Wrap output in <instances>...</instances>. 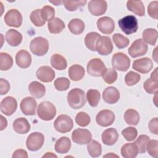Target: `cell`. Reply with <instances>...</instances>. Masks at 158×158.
I'll list each match as a JSON object with an SVG mask.
<instances>
[{
  "label": "cell",
  "mask_w": 158,
  "mask_h": 158,
  "mask_svg": "<svg viewBox=\"0 0 158 158\" xmlns=\"http://www.w3.org/2000/svg\"><path fill=\"white\" fill-rule=\"evenodd\" d=\"M4 22L7 26L19 28L22 23V15L17 9L8 10L4 17Z\"/></svg>",
  "instance_id": "cell-10"
},
{
  "label": "cell",
  "mask_w": 158,
  "mask_h": 158,
  "mask_svg": "<svg viewBox=\"0 0 158 158\" xmlns=\"http://www.w3.org/2000/svg\"><path fill=\"white\" fill-rule=\"evenodd\" d=\"M101 35L97 32H90L86 35L85 38V43L88 49L92 51L96 50V44Z\"/></svg>",
  "instance_id": "cell-35"
},
{
  "label": "cell",
  "mask_w": 158,
  "mask_h": 158,
  "mask_svg": "<svg viewBox=\"0 0 158 158\" xmlns=\"http://www.w3.org/2000/svg\"><path fill=\"white\" fill-rule=\"evenodd\" d=\"M42 157H57V156L52 152H46V154L43 155Z\"/></svg>",
  "instance_id": "cell-57"
},
{
  "label": "cell",
  "mask_w": 158,
  "mask_h": 158,
  "mask_svg": "<svg viewBox=\"0 0 158 158\" xmlns=\"http://www.w3.org/2000/svg\"><path fill=\"white\" fill-rule=\"evenodd\" d=\"M13 65V59L7 52L0 53V69L6 71L10 69Z\"/></svg>",
  "instance_id": "cell-36"
},
{
  "label": "cell",
  "mask_w": 158,
  "mask_h": 158,
  "mask_svg": "<svg viewBox=\"0 0 158 158\" xmlns=\"http://www.w3.org/2000/svg\"><path fill=\"white\" fill-rule=\"evenodd\" d=\"M144 89L149 94H153L157 91L158 81L151 78L147 79L143 84Z\"/></svg>",
  "instance_id": "cell-48"
},
{
  "label": "cell",
  "mask_w": 158,
  "mask_h": 158,
  "mask_svg": "<svg viewBox=\"0 0 158 158\" xmlns=\"http://www.w3.org/2000/svg\"><path fill=\"white\" fill-rule=\"evenodd\" d=\"M122 135L127 141H131L136 138L138 135V131L135 128L128 127L122 130Z\"/></svg>",
  "instance_id": "cell-49"
},
{
  "label": "cell",
  "mask_w": 158,
  "mask_h": 158,
  "mask_svg": "<svg viewBox=\"0 0 158 158\" xmlns=\"http://www.w3.org/2000/svg\"><path fill=\"white\" fill-rule=\"evenodd\" d=\"M37 114L40 118L43 120H51L56 114V109L55 106L51 102L44 101L38 105Z\"/></svg>",
  "instance_id": "cell-2"
},
{
  "label": "cell",
  "mask_w": 158,
  "mask_h": 158,
  "mask_svg": "<svg viewBox=\"0 0 158 158\" xmlns=\"http://www.w3.org/2000/svg\"><path fill=\"white\" fill-rule=\"evenodd\" d=\"M6 40L10 46H17L22 41V35L17 30L10 29L6 32Z\"/></svg>",
  "instance_id": "cell-24"
},
{
  "label": "cell",
  "mask_w": 158,
  "mask_h": 158,
  "mask_svg": "<svg viewBox=\"0 0 158 158\" xmlns=\"http://www.w3.org/2000/svg\"><path fill=\"white\" fill-rule=\"evenodd\" d=\"M13 129L19 134H25L30 130V125L28 121L23 117L18 118L13 122Z\"/></svg>",
  "instance_id": "cell-23"
},
{
  "label": "cell",
  "mask_w": 158,
  "mask_h": 158,
  "mask_svg": "<svg viewBox=\"0 0 158 158\" xmlns=\"http://www.w3.org/2000/svg\"><path fill=\"white\" fill-rule=\"evenodd\" d=\"M73 126V120L67 115H59L54 122V128L61 133H65L70 131Z\"/></svg>",
  "instance_id": "cell-5"
},
{
  "label": "cell",
  "mask_w": 158,
  "mask_h": 158,
  "mask_svg": "<svg viewBox=\"0 0 158 158\" xmlns=\"http://www.w3.org/2000/svg\"><path fill=\"white\" fill-rule=\"evenodd\" d=\"M1 131L3 130L4 128H6L7 125V122L6 118H4L2 115H1Z\"/></svg>",
  "instance_id": "cell-55"
},
{
  "label": "cell",
  "mask_w": 158,
  "mask_h": 158,
  "mask_svg": "<svg viewBox=\"0 0 158 158\" xmlns=\"http://www.w3.org/2000/svg\"><path fill=\"white\" fill-rule=\"evenodd\" d=\"M69 76L73 81L81 80L85 76V69L81 65L74 64L69 69Z\"/></svg>",
  "instance_id": "cell-30"
},
{
  "label": "cell",
  "mask_w": 158,
  "mask_h": 158,
  "mask_svg": "<svg viewBox=\"0 0 158 158\" xmlns=\"http://www.w3.org/2000/svg\"><path fill=\"white\" fill-rule=\"evenodd\" d=\"M55 10L54 9L50 6H45L41 9V15L44 21L49 20L54 17Z\"/></svg>",
  "instance_id": "cell-50"
},
{
  "label": "cell",
  "mask_w": 158,
  "mask_h": 158,
  "mask_svg": "<svg viewBox=\"0 0 158 158\" xmlns=\"http://www.w3.org/2000/svg\"><path fill=\"white\" fill-rule=\"evenodd\" d=\"M146 150L149 154L153 157H158V141L156 139L149 140L146 143Z\"/></svg>",
  "instance_id": "cell-46"
},
{
  "label": "cell",
  "mask_w": 158,
  "mask_h": 158,
  "mask_svg": "<svg viewBox=\"0 0 158 158\" xmlns=\"http://www.w3.org/2000/svg\"><path fill=\"white\" fill-rule=\"evenodd\" d=\"M149 140V137L146 135H141L138 136V138L135 141V143L136 144L139 153L143 154L145 153L146 151V143Z\"/></svg>",
  "instance_id": "cell-43"
},
{
  "label": "cell",
  "mask_w": 158,
  "mask_h": 158,
  "mask_svg": "<svg viewBox=\"0 0 158 158\" xmlns=\"http://www.w3.org/2000/svg\"><path fill=\"white\" fill-rule=\"evenodd\" d=\"M71 148L70 139L66 137L62 136L58 139L55 144V151L59 154L67 153Z\"/></svg>",
  "instance_id": "cell-28"
},
{
  "label": "cell",
  "mask_w": 158,
  "mask_h": 158,
  "mask_svg": "<svg viewBox=\"0 0 158 158\" xmlns=\"http://www.w3.org/2000/svg\"><path fill=\"white\" fill-rule=\"evenodd\" d=\"M92 139L91 133L86 129L78 128L72 133V141L78 144H86L89 143Z\"/></svg>",
  "instance_id": "cell-11"
},
{
  "label": "cell",
  "mask_w": 158,
  "mask_h": 158,
  "mask_svg": "<svg viewBox=\"0 0 158 158\" xmlns=\"http://www.w3.org/2000/svg\"><path fill=\"white\" fill-rule=\"evenodd\" d=\"M31 52L38 56L45 55L49 49L48 41L41 36L36 37L33 39L30 44Z\"/></svg>",
  "instance_id": "cell-3"
},
{
  "label": "cell",
  "mask_w": 158,
  "mask_h": 158,
  "mask_svg": "<svg viewBox=\"0 0 158 158\" xmlns=\"http://www.w3.org/2000/svg\"><path fill=\"white\" fill-rule=\"evenodd\" d=\"M51 3H52V4H56V6H58V5H59L60 4H61V3L62 2V1H54V2L51 1Z\"/></svg>",
  "instance_id": "cell-59"
},
{
  "label": "cell",
  "mask_w": 158,
  "mask_h": 158,
  "mask_svg": "<svg viewBox=\"0 0 158 158\" xmlns=\"http://www.w3.org/2000/svg\"><path fill=\"white\" fill-rule=\"evenodd\" d=\"M102 143L108 146H112L118 140V134L116 129L114 128H110L105 130L101 136Z\"/></svg>",
  "instance_id": "cell-22"
},
{
  "label": "cell",
  "mask_w": 158,
  "mask_h": 158,
  "mask_svg": "<svg viewBox=\"0 0 158 158\" xmlns=\"http://www.w3.org/2000/svg\"><path fill=\"white\" fill-rule=\"evenodd\" d=\"M139 153L135 143H126L121 148V154L125 158H135Z\"/></svg>",
  "instance_id": "cell-29"
},
{
  "label": "cell",
  "mask_w": 158,
  "mask_h": 158,
  "mask_svg": "<svg viewBox=\"0 0 158 158\" xmlns=\"http://www.w3.org/2000/svg\"><path fill=\"white\" fill-rule=\"evenodd\" d=\"M115 118V114L112 110L104 109L98 113L96 117V121L99 125L106 127L111 125L114 123Z\"/></svg>",
  "instance_id": "cell-13"
},
{
  "label": "cell",
  "mask_w": 158,
  "mask_h": 158,
  "mask_svg": "<svg viewBox=\"0 0 158 158\" xmlns=\"http://www.w3.org/2000/svg\"><path fill=\"white\" fill-rule=\"evenodd\" d=\"M30 18L31 22L36 27H42L46 23V21H44L41 17V9H36L32 11Z\"/></svg>",
  "instance_id": "cell-44"
},
{
  "label": "cell",
  "mask_w": 158,
  "mask_h": 158,
  "mask_svg": "<svg viewBox=\"0 0 158 158\" xmlns=\"http://www.w3.org/2000/svg\"><path fill=\"white\" fill-rule=\"evenodd\" d=\"M75 122L78 125L85 127L90 123L91 118L89 115L86 112H80L75 117Z\"/></svg>",
  "instance_id": "cell-42"
},
{
  "label": "cell",
  "mask_w": 158,
  "mask_h": 158,
  "mask_svg": "<svg viewBox=\"0 0 158 158\" xmlns=\"http://www.w3.org/2000/svg\"><path fill=\"white\" fill-rule=\"evenodd\" d=\"M51 64L52 67L59 70L67 68V62L64 56L59 54H54L51 57Z\"/></svg>",
  "instance_id": "cell-32"
},
{
  "label": "cell",
  "mask_w": 158,
  "mask_h": 158,
  "mask_svg": "<svg viewBox=\"0 0 158 158\" xmlns=\"http://www.w3.org/2000/svg\"><path fill=\"white\" fill-rule=\"evenodd\" d=\"M150 78L152 79L155 81H157V67H156L155 69V70L151 73Z\"/></svg>",
  "instance_id": "cell-56"
},
{
  "label": "cell",
  "mask_w": 158,
  "mask_h": 158,
  "mask_svg": "<svg viewBox=\"0 0 158 158\" xmlns=\"http://www.w3.org/2000/svg\"><path fill=\"white\" fill-rule=\"evenodd\" d=\"M106 69L104 62L98 58L91 59L87 64V72L93 77H101Z\"/></svg>",
  "instance_id": "cell-9"
},
{
  "label": "cell",
  "mask_w": 158,
  "mask_h": 158,
  "mask_svg": "<svg viewBox=\"0 0 158 158\" xmlns=\"http://www.w3.org/2000/svg\"><path fill=\"white\" fill-rule=\"evenodd\" d=\"M120 96L119 91L114 86L107 87L102 93L103 100L110 104L116 103L119 100Z\"/></svg>",
  "instance_id": "cell-20"
},
{
  "label": "cell",
  "mask_w": 158,
  "mask_h": 158,
  "mask_svg": "<svg viewBox=\"0 0 158 158\" xmlns=\"http://www.w3.org/2000/svg\"><path fill=\"white\" fill-rule=\"evenodd\" d=\"M54 87L58 91H66L70 86V81L64 77L57 78L54 81Z\"/></svg>",
  "instance_id": "cell-47"
},
{
  "label": "cell",
  "mask_w": 158,
  "mask_h": 158,
  "mask_svg": "<svg viewBox=\"0 0 158 158\" xmlns=\"http://www.w3.org/2000/svg\"><path fill=\"white\" fill-rule=\"evenodd\" d=\"M112 65L114 69L121 72H125L130 67V59L124 53L117 52L112 56Z\"/></svg>",
  "instance_id": "cell-6"
},
{
  "label": "cell",
  "mask_w": 158,
  "mask_h": 158,
  "mask_svg": "<svg viewBox=\"0 0 158 158\" xmlns=\"http://www.w3.org/2000/svg\"><path fill=\"white\" fill-rule=\"evenodd\" d=\"M48 28L51 33L57 34L60 33L65 28L64 22L58 17H53L48 23Z\"/></svg>",
  "instance_id": "cell-26"
},
{
  "label": "cell",
  "mask_w": 158,
  "mask_h": 158,
  "mask_svg": "<svg viewBox=\"0 0 158 158\" xmlns=\"http://www.w3.org/2000/svg\"><path fill=\"white\" fill-rule=\"evenodd\" d=\"M133 69L141 73H147L153 67L152 61L148 57H143L135 60L133 63Z\"/></svg>",
  "instance_id": "cell-16"
},
{
  "label": "cell",
  "mask_w": 158,
  "mask_h": 158,
  "mask_svg": "<svg viewBox=\"0 0 158 158\" xmlns=\"http://www.w3.org/2000/svg\"><path fill=\"white\" fill-rule=\"evenodd\" d=\"M141 76L136 72L130 71L125 77V82L127 86H133L139 81Z\"/></svg>",
  "instance_id": "cell-45"
},
{
  "label": "cell",
  "mask_w": 158,
  "mask_h": 158,
  "mask_svg": "<svg viewBox=\"0 0 158 158\" xmlns=\"http://www.w3.org/2000/svg\"><path fill=\"white\" fill-rule=\"evenodd\" d=\"M36 101L31 97L23 98L20 105L22 112L26 115H34L36 114Z\"/></svg>",
  "instance_id": "cell-15"
},
{
  "label": "cell",
  "mask_w": 158,
  "mask_h": 158,
  "mask_svg": "<svg viewBox=\"0 0 158 158\" xmlns=\"http://www.w3.org/2000/svg\"><path fill=\"white\" fill-rule=\"evenodd\" d=\"M67 102L72 109L81 108L86 104L85 91L80 88L72 89L67 94Z\"/></svg>",
  "instance_id": "cell-1"
},
{
  "label": "cell",
  "mask_w": 158,
  "mask_h": 158,
  "mask_svg": "<svg viewBox=\"0 0 158 158\" xmlns=\"http://www.w3.org/2000/svg\"><path fill=\"white\" fill-rule=\"evenodd\" d=\"M13 158L16 157H22V158H27L28 154L26 151L23 149H17L12 154Z\"/></svg>",
  "instance_id": "cell-54"
},
{
  "label": "cell",
  "mask_w": 158,
  "mask_h": 158,
  "mask_svg": "<svg viewBox=\"0 0 158 158\" xmlns=\"http://www.w3.org/2000/svg\"><path fill=\"white\" fill-rule=\"evenodd\" d=\"M86 1H63L62 3L65 9L69 11H75L78 8L85 6L86 4Z\"/></svg>",
  "instance_id": "cell-40"
},
{
  "label": "cell",
  "mask_w": 158,
  "mask_h": 158,
  "mask_svg": "<svg viewBox=\"0 0 158 158\" xmlns=\"http://www.w3.org/2000/svg\"><path fill=\"white\" fill-rule=\"evenodd\" d=\"M17 107V102L16 99L12 96H7L4 98L0 105L1 111L2 114L9 116L13 114Z\"/></svg>",
  "instance_id": "cell-14"
},
{
  "label": "cell",
  "mask_w": 158,
  "mask_h": 158,
  "mask_svg": "<svg viewBox=\"0 0 158 158\" xmlns=\"http://www.w3.org/2000/svg\"><path fill=\"white\" fill-rule=\"evenodd\" d=\"M87 150L89 154L92 157H97L101 156L102 152V147L101 144L96 140H92L88 143Z\"/></svg>",
  "instance_id": "cell-37"
},
{
  "label": "cell",
  "mask_w": 158,
  "mask_h": 158,
  "mask_svg": "<svg viewBox=\"0 0 158 158\" xmlns=\"http://www.w3.org/2000/svg\"><path fill=\"white\" fill-rule=\"evenodd\" d=\"M107 5L105 1H90L88 3V10L94 16H99L104 14L107 10Z\"/></svg>",
  "instance_id": "cell-18"
},
{
  "label": "cell",
  "mask_w": 158,
  "mask_h": 158,
  "mask_svg": "<svg viewBox=\"0 0 158 158\" xmlns=\"http://www.w3.org/2000/svg\"><path fill=\"white\" fill-rule=\"evenodd\" d=\"M148 12L149 16L154 19H158V1H152L148 7Z\"/></svg>",
  "instance_id": "cell-51"
},
{
  "label": "cell",
  "mask_w": 158,
  "mask_h": 158,
  "mask_svg": "<svg viewBox=\"0 0 158 158\" xmlns=\"http://www.w3.org/2000/svg\"><path fill=\"white\" fill-rule=\"evenodd\" d=\"M112 40L115 46L118 49H123L127 47L130 43L129 40L120 33H115L112 36Z\"/></svg>",
  "instance_id": "cell-39"
},
{
  "label": "cell",
  "mask_w": 158,
  "mask_h": 158,
  "mask_svg": "<svg viewBox=\"0 0 158 158\" xmlns=\"http://www.w3.org/2000/svg\"><path fill=\"white\" fill-rule=\"evenodd\" d=\"M102 77L106 83L112 84L117 79V73L114 69H106L102 73Z\"/></svg>",
  "instance_id": "cell-41"
},
{
  "label": "cell",
  "mask_w": 158,
  "mask_h": 158,
  "mask_svg": "<svg viewBox=\"0 0 158 158\" xmlns=\"http://www.w3.org/2000/svg\"><path fill=\"white\" fill-rule=\"evenodd\" d=\"M149 131L154 134V135H158V119L157 117L152 118L148 125Z\"/></svg>",
  "instance_id": "cell-52"
},
{
  "label": "cell",
  "mask_w": 158,
  "mask_h": 158,
  "mask_svg": "<svg viewBox=\"0 0 158 158\" xmlns=\"http://www.w3.org/2000/svg\"><path fill=\"white\" fill-rule=\"evenodd\" d=\"M158 33L157 30L154 28H146L145 29L142 34L143 41L146 42L149 44L155 45L157 40Z\"/></svg>",
  "instance_id": "cell-33"
},
{
  "label": "cell",
  "mask_w": 158,
  "mask_h": 158,
  "mask_svg": "<svg viewBox=\"0 0 158 158\" xmlns=\"http://www.w3.org/2000/svg\"><path fill=\"white\" fill-rule=\"evenodd\" d=\"M28 90L31 95L35 98H41L46 93L44 86L37 81H33L29 84Z\"/></svg>",
  "instance_id": "cell-25"
},
{
  "label": "cell",
  "mask_w": 158,
  "mask_h": 158,
  "mask_svg": "<svg viewBox=\"0 0 158 158\" xmlns=\"http://www.w3.org/2000/svg\"><path fill=\"white\" fill-rule=\"evenodd\" d=\"M101 98L100 93L96 89H90L87 91L86 99L89 104L91 107H96L99 102Z\"/></svg>",
  "instance_id": "cell-38"
},
{
  "label": "cell",
  "mask_w": 158,
  "mask_h": 158,
  "mask_svg": "<svg viewBox=\"0 0 158 158\" xmlns=\"http://www.w3.org/2000/svg\"><path fill=\"white\" fill-rule=\"evenodd\" d=\"M118 24L122 31L127 35L136 32L138 28V20L133 15H127L120 19Z\"/></svg>",
  "instance_id": "cell-4"
},
{
  "label": "cell",
  "mask_w": 158,
  "mask_h": 158,
  "mask_svg": "<svg viewBox=\"0 0 158 158\" xmlns=\"http://www.w3.org/2000/svg\"><path fill=\"white\" fill-rule=\"evenodd\" d=\"M97 27L102 33L110 34L115 29V23L110 17H102L98 20Z\"/></svg>",
  "instance_id": "cell-17"
},
{
  "label": "cell",
  "mask_w": 158,
  "mask_h": 158,
  "mask_svg": "<svg viewBox=\"0 0 158 158\" xmlns=\"http://www.w3.org/2000/svg\"><path fill=\"white\" fill-rule=\"evenodd\" d=\"M10 89V85L9 82L4 79L1 78L0 80V94L1 95L6 94L7 93Z\"/></svg>",
  "instance_id": "cell-53"
},
{
  "label": "cell",
  "mask_w": 158,
  "mask_h": 158,
  "mask_svg": "<svg viewBox=\"0 0 158 158\" xmlns=\"http://www.w3.org/2000/svg\"><path fill=\"white\" fill-rule=\"evenodd\" d=\"M96 50L101 55L107 56L113 50V44L109 36H101L96 41Z\"/></svg>",
  "instance_id": "cell-8"
},
{
  "label": "cell",
  "mask_w": 158,
  "mask_h": 158,
  "mask_svg": "<svg viewBox=\"0 0 158 158\" xmlns=\"http://www.w3.org/2000/svg\"><path fill=\"white\" fill-rule=\"evenodd\" d=\"M15 62L19 67L27 69L31 65V56L27 51L20 50L16 54Z\"/></svg>",
  "instance_id": "cell-21"
},
{
  "label": "cell",
  "mask_w": 158,
  "mask_h": 158,
  "mask_svg": "<svg viewBox=\"0 0 158 158\" xmlns=\"http://www.w3.org/2000/svg\"><path fill=\"white\" fill-rule=\"evenodd\" d=\"M107 156H109V157H114V156H115V157H118V156H117V155H115V154H112V153H110V154H106V155H105L104 157H107Z\"/></svg>",
  "instance_id": "cell-58"
},
{
  "label": "cell",
  "mask_w": 158,
  "mask_h": 158,
  "mask_svg": "<svg viewBox=\"0 0 158 158\" xmlns=\"http://www.w3.org/2000/svg\"><path fill=\"white\" fill-rule=\"evenodd\" d=\"M36 77L42 82H51L55 77L54 70L49 66H41L36 71Z\"/></svg>",
  "instance_id": "cell-19"
},
{
  "label": "cell",
  "mask_w": 158,
  "mask_h": 158,
  "mask_svg": "<svg viewBox=\"0 0 158 158\" xmlns=\"http://www.w3.org/2000/svg\"><path fill=\"white\" fill-rule=\"evenodd\" d=\"M124 120L128 125H136L139 122V115L136 110L129 109L124 114Z\"/></svg>",
  "instance_id": "cell-34"
},
{
  "label": "cell",
  "mask_w": 158,
  "mask_h": 158,
  "mask_svg": "<svg viewBox=\"0 0 158 158\" xmlns=\"http://www.w3.org/2000/svg\"><path fill=\"white\" fill-rule=\"evenodd\" d=\"M128 54L131 57L135 58L142 56L148 51V45L141 38L136 40L128 48Z\"/></svg>",
  "instance_id": "cell-12"
},
{
  "label": "cell",
  "mask_w": 158,
  "mask_h": 158,
  "mask_svg": "<svg viewBox=\"0 0 158 158\" xmlns=\"http://www.w3.org/2000/svg\"><path fill=\"white\" fill-rule=\"evenodd\" d=\"M127 7L128 10L138 16L142 17L145 14L144 6L141 1H128L127 2Z\"/></svg>",
  "instance_id": "cell-27"
},
{
  "label": "cell",
  "mask_w": 158,
  "mask_h": 158,
  "mask_svg": "<svg viewBox=\"0 0 158 158\" xmlns=\"http://www.w3.org/2000/svg\"><path fill=\"white\" fill-rule=\"evenodd\" d=\"M68 28L72 33L80 35L85 30V23L80 19H73L69 22Z\"/></svg>",
  "instance_id": "cell-31"
},
{
  "label": "cell",
  "mask_w": 158,
  "mask_h": 158,
  "mask_svg": "<svg viewBox=\"0 0 158 158\" xmlns=\"http://www.w3.org/2000/svg\"><path fill=\"white\" fill-rule=\"evenodd\" d=\"M44 136L40 132H33L27 138L26 145L28 150L36 151L41 149L44 144Z\"/></svg>",
  "instance_id": "cell-7"
}]
</instances>
